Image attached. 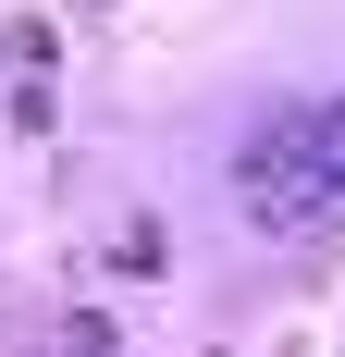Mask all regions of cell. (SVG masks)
I'll return each instance as SVG.
<instances>
[{"label":"cell","instance_id":"2","mask_svg":"<svg viewBox=\"0 0 345 357\" xmlns=\"http://www.w3.org/2000/svg\"><path fill=\"white\" fill-rule=\"evenodd\" d=\"M161 259H172V247H161V222H124V234H111V271H136V284L161 271Z\"/></svg>","mask_w":345,"mask_h":357},{"label":"cell","instance_id":"1","mask_svg":"<svg viewBox=\"0 0 345 357\" xmlns=\"http://www.w3.org/2000/svg\"><path fill=\"white\" fill-rule=\"evenodd\" d=\"M235 197L247 222L272 234H333L345 222V99H309V111H272L235 160Z\"/></svg>","mask_w":345,"mask_h":357}]
</instances>
